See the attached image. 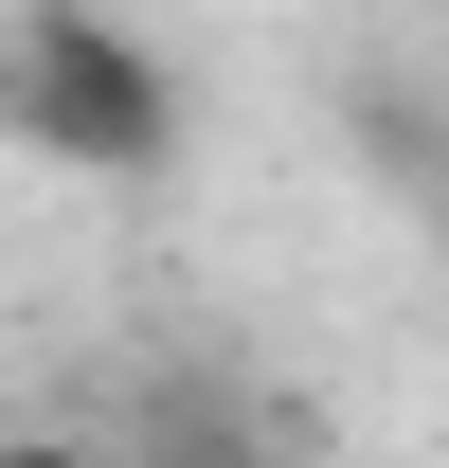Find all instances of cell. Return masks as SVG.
<instances>
[{
	"label": "cell",
	"instance_id": "7a4b0ae2",
	"mask_svg": "<svg viewBox=\"0 0 449 468\" xmlns=\"http://www.w3.org/2000/svg\"><path fill=\"white\" fill-rule=\"evenodd\" d=\"M378 144H395V163H413V217L449 234V126H378Z\"/></svg>",
	"mask_w": 449,
	"mask_h": 468
},
{
	"label": "cell",
	"instance_id": "6da1fadb",
	"mask_svg": "<svg viewBox=\"0 0 449 468\" xmlns=\"http://www.w3.org/2000/svg\"><path fill=\"white\" fill-rule=\"evenodd\" d=\"M0 144H37L55 180L144 198V180H180L198 109H180L162 37H126L109 0H18V18H0Z\"/></svg>",
	"mask_w": 449,
	"mask_h": 468
}]
</instances>
